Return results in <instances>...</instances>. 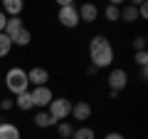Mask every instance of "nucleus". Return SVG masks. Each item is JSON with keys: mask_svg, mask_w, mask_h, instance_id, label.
<instances>
[{"mask_svg": "<svg viewBox=\"0 0 148 139\" xmlns=\"http://www.w3.org/2000/svg\"><path fill=\"white\" fill-rule=\"evenodd\" d=\"M89 60L94 70H104L114 65V45L106 35H94L89 42Z\"/></svg>", "mask_w": 148, "mask_h": 139, "instance_id": "obj_1", "label": "nucleus"}, {"mask_svg": "<svg viewBox=\"0 0 148 139\" xmlns=\"http://www.w3.org/2000/svg\"><path fill=\"white\" fill-rule=\"evenodd\" d=\"M5 87H8V92H10L12 97H17V95H22V92H27L30 90V82H27V70H22V67H10L5 72Z\"/></svg>", "mask_w": 148, "mask_h": 139, "instance_id": "obj_2", "label": "nucleus"}, {"mask_svg": "<svg viewBox=\"0 0 148 139\" xmlns=\"http://www.w3.org/2000/svg\"><path fill=\"white\" fill-rule=\"evenodd\" d=\"M47 114L54 119V122H67L69 114H72V102L67 99V97H54L52 102H49V107H47Z\"/></svg>", "mask_w": 148, "mask_h": 139, "instance_id": "obj_3", "label": "nucleus"}, {"mask_svg": "<svg viewBox=\"0 0 148 139\" xmlns=\"http://www.w3.org/2000/svg\"><path fill=\"white\" fill-rule=\"evenodd\" d=\"M57 20L62 22L64 27H77V25H79V13H77V8H74L69 0H59Z\"/></svg>", "mask_w": 148, "mask_h": 139, "instance_id": "obj_4", "label": "nucleus"}, {"mask_svg": "<svg viewBox=\"0 0 148 139\" xmlns=\"http://www.w3.org/2000/svg\"><path fill=\"white\" fill-rule=\"evenodd\" d=\"M106 82H109V92H116L119 95V92L128 85V72L121 70V67H114L109 72V77H106Z\"/></svg>", "mask_w": 148, "mask_h": 139, "instance_id": "obj_5", "label": "nucleus"}, {"mask_svg": "<svg viewBox=\"0 0 148 139\" xmlns=\"http://www.w3.org/2000/svg\"><path fill=\"white\" fill-rule=\"evenodd\" d=\"M30 95H32V102H35V107H40V109H47V107H49V102L54 99L52 90H49L47 85H45V87H32Z\"/></svg>", "mask_w": 148, "mask_h": 139, "instance_id": "obj_6", "label": "nucleus"}, {"mask_svg": "<svg viewBox=\"0 0 148 139\" xmlns=\"http://www.w3.org/2000/svg\"><path fill=\"white\" fill-rule=\"evenodd\" d=\"M27 82H30V87H45L49 82V72L45 67H32L27 70Z\"/></svg>", "mask_w": 148, "mask_h": 139, "instance_id": "obj_7", "label": "nucleus"}, {"mask_svg": "<svg viewBox=\"0 0 148 139\" xmlns=\"http://www.w3.org/2000/svg\"><path fill=\"white\" fill-rule=\"evenodd\" d=\"M77 13H79V22H89V25L99 17V8L94 3H84L82 8H77Z\"/></svg>", "mask_w": 148, "mask_h": 139, "instance_id": "obj_8", "label": "nucleus"}, {"mask_svg": "<svg viewBox=\"0 0 148 139\" xmlns=\"http://www.w3.org/2000/svg\"><path fill=\"white\" fill-rule=\"evenodd\" d=\"M69 117H74L77 122H86L91 117V104L89 102H77V104H72V114Z\"/></svg>", "mask_w": 148, "mask_h": 139, "instance_id": "obj_9", "label": "nucleus"}, {"mask_svg": "<svg viewBox=\"0 0 148 139\" xmlns=\"http://www.w3.org/2000/svg\"><path fill=\"white\" fill-rule=\"evenodd\" d=\"M22 0H3V13L5 17H20L22 15Z\"/></svg>", "mask_w": 148, "mask_h": 139, "instance_id": "obj_10", "label": "nucleus"}, {"mask_svg": "<svg viewBox=\"0 0 148 139\" xmlns=\"http://www.w3.org/2000/svg\"><path fill=\"white\" fill-rule=\"evenodd\" d=\"M0 139H22L20 127L12 122H0Z\"/></svg>", "mask_w": 148, "mask_h": 139, "instance_id": "obj_11", "label": "nucleus"}, {"mask_svg": "<svg viewBox=\"0 0 148 139\" xmlns=\"http://www.w3.org/2000/svg\"><path fill=\"white\" fill-rule=\"evenodd\" d=\"M138 3H131V5H123L121 10H119V20L121 22H136L138 20Z\"/></svg>", "mask_w": 148, "mask_h": 139, "instance_id": "obj_12", "label": "nucleus"}, {"mask_svg": "<svg viewBox=\"0 0 148 139\" xmlns=\"http://www.w3.org/2000/svg\"><path fill=\"white\" fill-rule=\"evenodd\" d=\"M12 102H15V107L20 109V112H30V109H35V102H32L30 90H27V92H22V95H17Z\"/></svg>", "mask_w": 148, "mask_h": 139, "instance_id": "obj_13", "label": "nucleus"}, {"mask_svg": "<svg viewBox=\"0 0 148 139\" xmlns=\"http://www.w3.org/2000/svg\"><path fill=\"white\" fill-rule=\"evenodd\" d=\"M22 27H25V25H22V17H8V22H5V30H3V32H5L8 38L12 40V38L17 35V32L22 30Z\"/></svg>", "mask_w": 148, "mask_h": 139, "instance_id": "obj_14", "label": "nucleus"}, {"mask_svg": "<svg viewBox=\"0 0 148 139\" xmlns=\"http://www.w3.org/2000/svg\"><path fill=\"white\" fill-rule=\"evenodd\" d=\"M54 124H57V122H54V119L47 114V109H40V112L35 114V127H40V129H49V127H54Z\"/></svg>", "mask_w": 148, "mask_h": 139, "instance_id": "obj_15", "label": "nucleus"}, {"mask_svg": "<svg viewBox=\"0 0 148 139\" xmlns=\"http://www.w3.org/2000/svg\"><path fill=\"white\" fill-rule=\"evenodd\" d=\"M30 42H32V32L27 30V27H22L15 38H12V45H17V47H27Z\"/></svg>", "mask_w": 148, "mask_h": 139, "instance_id": "obj_16", "label": "nucleus"}, {"mask_svg": "<svg viewBox=\"0 0 148 139\" xmlns=\"http://www.w3.org/2000/svg\"><path fill=\"white\" fill-rule=\"evenodd\" d=\"M10 50H12V40L8 38L5 32H0V57H8Z\"/></svg>", "mask_w": 148, "mask_h": 139, "instance_id": "obj_17", "label": "nucleus"}, {"mask_svg": "<svg viewBox=\"0 0 148 139\" xmlns=\"http://www.w3.org/2000/svg\"><path fill=\"white\" fill-rule=\"evenodd\" d=\"M72 139H96V134L91 127H79V129H74Z\"/></svg>", "mask_w": 148, "mask_h": 139, "instance_id": "obj_18", "label": "nucleus"}, {"mask_svg": "<svg viewBox=\"0 0 148 139\" xmlns=\"http://www.w3.org/2000/svg\"><path fill=\"white\" fill-rule=\"evenodd\" d=\"M57 134H59V139H72L74 127H72L69 122H59V124H57Z\"/></svg>", "mask_w": 148, "mask_h": 139, "instance_id": "obj_19", "label": "nucleus"}, {"mask_svg": "<svg viewBox=\"0 0 148 139\" xmlns=\"http://www.w3.org/2000/svg\"><path fill=\"white\" fill-rule=\"evenodd\" d=\"M119 10H121L119 5H106V10H104V17H106L109 22H116V20H119Z\"/></svg>", "mask_w": 148, "mask_h": 139, "instance_id": "obj_20", "label": "nucleus"}, {"mask_svg": "<svg viewBox=\"0 0 148 139\" xmlns=\"http://www.w3.org/2000/svg\"><path fill=\"white\" fill-rule=\"evenodd\" d=\"M133 62L138 65V67H148V52L143 50V52H133Z\"/></svg>", "mask_w": 148, "mask_h": 139, "instance_id": "obj_21", "label": "nucleus"}, {"mask_svg": "<svg viewBox=\"0 0 148 139\" xmlns=\"http://www.w3.org/2000/svg\"><path fill=\"white\" fill-rule=\"evenodd\" d=\"M133 50H136V52H143V50H146V38H143V35L133 40Z\"/></svg>", "mask_w": 148, "mask_h": 139, "instance_id": "obj_22", "label": "nucleus"}, {"mask_svg": "<svg viewBox=\"0 0 148 139\" xmlns=\"http://www.w3.org/2000/svg\"><path fill=\"white\" fill-rule=\"evenodd\" d=\"M12 107H15V102H12V99H0V112H10Z\"/></svg>", "mask_w": 148, "mask_h": 139, "instance_id": "obj_23", "label": "nucleus"}, {"mask_svg": "<svg viewBox=\"0 0 148 139\" xmlns=\"http://www.w3.org/2000/svg\"><path fill=\"white\" fill-rule=\"evenodd\" d=\"M138 17H141V20H146V17H148V5H146V3H138Z\"/></svg>", "mask_w": 148, "mask_h": 139, "instance_id": "obj_24", "label": "nucleus"}, {"mask_svg": "<svg viewBox=\"0 0 148 139\" xmlns=\"http://www.w3.org/2000/svg\"><path fill=\"white\" fill-rule=\"evenodd\" d=\"M104 139H126V137H123V134H119V132H109Z\"/></svg>", "mask_w": 148, "mask_h": 139, "instance_id": "obj_25", "label": "nucleus"}, {"mask_svg": "<svg viewBox=\"0 0 148 139\" xmlns=\"http://www.w3.org/2000/svg\"><path fill=\"white\" fill-rule=\"evenodd\" d=\"M5 22H8V17H5V13H3V10H0V32H3V30H5Z\"/></svg>", "mask_w": 148, "mask_h": 139, "instance_id": "obj_26", "label": "nucleus"}, {"mask_svg": "<svg viewBox=\"0 0 148 139\" xmlns=\"http://www.w3.org/2000/svg\"><path fill=\"white\" fill-rule=\"evenodd\" d=\"M0 80H3V77H0Z\"/></svg>", "mask_w": 148, "mask_h": 139, "instance_id": "obj_27", "label": "nucleus"}]
</instances>
